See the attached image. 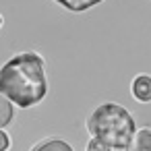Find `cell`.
<instances>
[{
	"label": "cell",
	"instance_id": "cell-6",
	"mask_svg": "<svg viewBox=\"0 0 151 151\" xmlns=\"http://www.w3.org/2000/svg\"><path fill=\"white\" fill-rule=\"evenodd\" d=\"M29 151H75L64 139H44L35 143Z\"/></svg>",
	"mask_w": 151,
	"mask_h": 151
},
{
	"label": "cell",
	"instance_id": "cell-7",
	"mask_svg": "<svg viewBox=\"0 0 151 151\" xmlns=\"http://www.w3.org/2000/svg\"><path fill=\"white\" fill-rule=\"evenodd\" d=\"M15 118V104L0 93V128H6Z\"/></svg>",
	"mask_w": 151,
	"mask_h": 151
},
{
	"label": "cell",
	"instance_id": "cell-5",
	"mask_svg": "<svg viewBox=\"0 0 151 151\" xmlns=\"http://www.w3.org/2000/svg\"><path fill=\"white\" fill-rule=\"evenodd\" d=\"M54 2L70 13H85V11H91L97 4H101L104 0H54Z\"/></svg>",
	"mask_w": 151,
	"mask_h": 151
},
{
	"label": "cell",
	"instance_id": "cell-8",
	"mask_svg": "<svg viewBox=\"0 0 151 151\" xmlns=\"http://www.w3.org/2000/svg\"><path fill=\"white\" fill-rule=\"evenodd\" d=\"M87 151H114L110 145H106L104 141H99V139H95V137H91L89 139V143H87Z\"/></svg>",
	"mask_w": 151,
	"mask_h": 151
},
{
	"label": "cell",
	"instance_id": "cell-9",
	"mask_svg": "<svg viewBox=\"0 0 151 151\" xmlns=\"http://www.w3.org/2000/svg\"><path fill=\"white\" fill-rule=\"evenodd\" d=\"M11 149V137L4 132V128H0V151H9Z\"/></svg>",
	"mask_w": 151,
	"mask_h": 151
},
{
	"label": "cell",
	"instance_id": "cell-3",
	"mask_svg": "<svg viewBox=\"0 0 151 151\" xmlns=\"http://www.w3.org/2000/svg\"><path fill=\"white\" fill-rule=\"evenodd\" d=\"M130 93L141 104L151 101V77L149 75H137L130 83Z\"/></svg>",
	"mask_w": 151,
	"mask_h": 151
},
{
	"label": "cell",
	"instance_id": "cell-4",
	"mask_svg": "<svg viewBox=\"0 0 151 151\" xmlns=\"http://www.w3.org/2000/svg\"><path fill=\"white\" fill-rule=\"evenodd\" d=\"M122 151H151V128H137Z\"/></svg>",
	"mask_w": 151,
	"mask_h": 151
},
{
	"label": "cell",
	"instance_id": "cell-1",
	"mask_svg": "<svg viewBox=\"0 0 151 151\" xmlns=\"http://www.w3.org/2000/svg\"><path fill=\"white\" fill-rule=\"evenodd\" d=\"M0 93L19 108L37 106L48 93L46 60L37 52H21L0 66Z\"/></svg>",
	"mask_w": 151,
	"mask_h": 151
},
{
	"label": "cell",
	"instance_id": "cell-10",
	"mask_svg": "<svg viewBox=\"0 0 151 151\" xmlns=\"http://www.w3.org/2000/svg\"><path fill=\"white\" fill-rule=\"evenodd\" d=\"M0 27H2V15H0Z\"/></svg>",
	"mask_w": 151,
	"mask_h": 151
},
{
	"label": "cell",
	"instance_id": "cell-2",
	"mask_svg": "<svg viewBox=\"0 0 151 151\" xmlns=\"http://www.w3.org/2000/svg\"><path fill=\"white\" fill-rule=\"evenodd\" d=\"M87 130L91 137L104 141L112 149H124L132 139L137 126H134V118L124 106L110 101L97 106L91 112L87 120Z\"/></svg>",
	"mask_w": 151,
	"mask_h": 151
}]
</instances>
